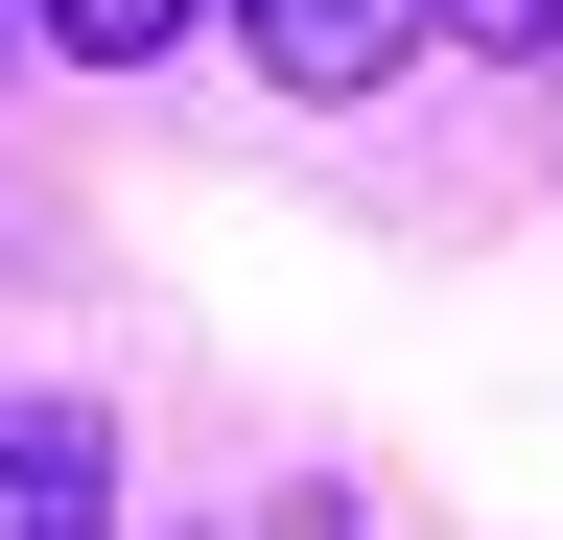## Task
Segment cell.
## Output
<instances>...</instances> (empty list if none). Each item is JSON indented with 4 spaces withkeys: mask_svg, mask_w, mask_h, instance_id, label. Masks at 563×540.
<instances>
[{
    "mask_svg": "<svg viewBox=\"0 0 563 540\" xmlns=\"http://www.w3.org/2000/svg\"><path fill=\"white\" fill-rule=\"evenodd\" d=\"M422 24H446V0H235V47H258L282 95H376Z\"/></svg>",
    "mask_w": 563,
    "mask_h": 540,
    "instance_id": "6da1fadb",
    "label": "cell"
},
{
    "mask_svg": "<svg viewBox=\"0 0 563 540\" xmlns=\"http://www.w3.org/2000/svg\"><path fill=\"white\" fill-rule=\"evenodd\" d=\"M446 24H470V47H563V0H446Z\"/></svg>",
    "mask_w": 563,
    "mask_h": 540,
    "instance_id": "277c9868",
    "label": "cell"
},
{
    "mask_svg": "<svg viewBox=\"0 0 563 540\" xmlns=\"http://www.w3.org/2000/svg\"><path fill=\"white\" fill-rule=\"evenodd\" d=\"M0 540H95V447L70 423H0Z\"/></svg>",
    "mask_w": 563,
    "mask_h": 540,
    "instance_id": "7a4b0ae2",
    "label": "cell"
},
{
    "mask_svg": "<svg viewBox=\"0 0 563 540\" xmlns=\"http://www.w3.org/2000/svg\"><path fill=\"white\" fill-rule=\"evenodd\" d=\"M211 24V0H47V47H70V71H141V47H188Z\"/></svg>",
    "mask_w": 563,
    "mask_h": 540,
    "instance_id": "3957f363",
    "label": "cell"
}]
</instances>
